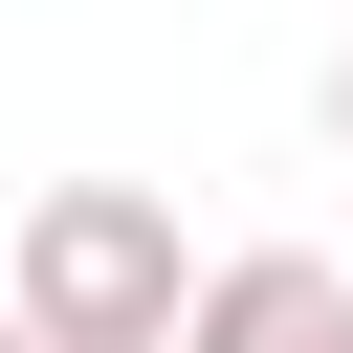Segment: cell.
<instances>
[{
  "instance_id": "obj_5",
  "label": "cell",
  "mask_w": 353,
  "mask_h": 353,
  "mask_svg": "<svg viewBox=\"0 0 353 353\" xmlns=\"http://www.w3.org/2000/svg\"><path fill=\"white\" fill-rule=\"evenodd\" d=\"M331 353H353V331H331Z\"/></svg>"
},
{
  "instance_id": "obj_1",
  "label": "cell",
  "mask_w": 353,
  "mask_h": 353,
  "mask_svg": "<svg viewBox=\"0 0 353 353\" xmlns=\"http://www.w3.org/2000/svg\"><path fill=\"white\" fill-rule=\"evenodd\" d=\"M0 309H22L44 353H176L199 243H176V199H132V176H44L22 243H0Z\"/></svg>"
},
{
  "instance_id": "obj_4",
  "label": "cell",
  "mask_w": 353,
  "mask_h": 353,
  "mask_svg": "<svg viewBox=\"0 0 353 353\" xmlns=\"http://www.w3.org/2000/svg\"><path fill=\"white\" fill-rule=\"evenodd\" d=\"M0 353H44V331H22V309H0Z\"/></svg>"
},
{
  "instance_id": "obj_2",
  "label": "cell",
  "mask_w": 353,
  "mask_h": 353,
  "mask_svg": "<svg viewBox=\"0 0 353 353\" xmlns=\"http://www.w3.org/2000/svg\"><path fill=\"white\" fill-rule=\"evenodd\" d=\"M353 331V265L331 243H243V265H199V309H176V353H331Z\"/></svg>"
},
{
  "instance_id": "obj_3",
  "label": "cell",
  "mask_w": 353,
  "mask_h": 353,
  "mask_svg": "<svg viewBox=\"0 0 353 353\" xmlns=\"http://www.w3.org/2000/svg\"><path fill=\"white\" fill-rule=\"evenodd\" d=\"M331 132H353V66H331Z\"/></svg>"
}]
</instances>
